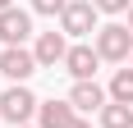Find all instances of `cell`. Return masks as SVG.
<instances>
[{"instance_id": "obj_18", "label": "cell", "mask_w": 133, "mask_h": 128, "mask_svg": "<svg viewBox=\"0 0 133 128\" xmlns=\"http://www.w3.org/2000/svg\"><path fill=\"white\" fill-rule=\"evenodd\" d=\"M129 64H133V60H129Z\"/></svg>"}, {"instance_id": "obj_4", "label": "cell", "mask_w": 133, "mask_h": 128, "mask_svg": "<svg viewBox=\"0 0 133 128\" xmlns=\"http://www.w3.org/2000/svg\"><path fill=\"white\" fill-rule=\"evenodd\" d=\"M101 55H96V46H87V41H78V46H69L64 55V73L74 78V82H96V69H101Z\"/></svg>"}, {"instance_id": "obj_8", "label": "cell", "mask_w": 133, "mask_h": 128, "mask_svg": "<svg viewBox=\"0 0 133 128\" xmlns=\"http://www.w3.org/2000/svg\"><path fill=\"white\" fill-rule=\"evenodd\" d=\"M32 55H37L41 69H55V64H64V55H69V37L64 32H41L37 46H32Z\"/></svg>"}, {"instance_id": "obj_5", "label": "cell", "mask_w": 133, "mask_h": 128, "mask_svg": "<svg viewBox=\"0 0 133 128\" xmlns=\"http://www.w3.org/2000/svg\"><path fill=\"white\" fill-rule=\"evenodd\" d=\"M69 105H74L83 119H92V115H101L110 105V91L101 87V82H74V87H69Z\"/></svg>"}, {"instance_id": "obj_14", "label": "cell", "mask_w": 133, "mask_h": 128, "mask_svg": "<svg viewBox=\"0 0 133 128\" xmlns=\"http://www.w3.org/2000/svg\"><path fill=\"white\" fill-rule=\"evenodd\" d=\"M74 128H92V119H83V115H78V119H74Z\"/></svg>"}, {"instance_id": "obj_1", "label": "cell", "mask_w": 133, "mask_h": 128, "mask_svg": "<svg viewBox=\"0 0 133 128\" xmlns=\"http://www.w3.org/2000/svg\"><path fill=\"white\" fill-rule=\"evenodd\" d=\"M96 55L106 64H129L133 60V32L129 23H106V27H96V37H92Z\"/></svg>"}, {"instance_id": "obj_3", "label": "cell", "mask_w": 133, "mask_h": 128, "mask_svg": "<svg viewBox=\"0 0 133 128\" xmlns=\"http://www.w3.org/2000/svg\"><path fill=\"white\" fill-rule=\"evenodd\" d=\"M96 5L92 0H69V9L60 14V32L64 37H96Z\"/></svg>"}, {"instance_id": "obj_6", "label": "cell", "mask_w": 133, "mask_h": 128, "mask_svg": "<svg viewBox=\"0 0 133 128\" xmlns=\"http://www.w3.org/2000/svg\"><path fill=\"white\" fill-rule=\"evenodd\" d=\"M37 69L41 64H37V55L28 51V46H5V51H0V73L9 78V82H28Z\"/></svg>"}, {"instance_id": "obj_7", "label": "cell", "mask_w": 133, "mask_h": 128, "mask_svg": "<svg viewBox=\"0 0 133 128\" xmlns=\"http://www.w3.org/2000/svg\"><path fill=\"white\" fill-rule=\"evenodd\" d=\"M28 37H32V14L28 9L14 5V9L0 14V41H5V46H23Z\"/></svg>"}, {"instance_id": "obj_17", "label": "cell", "mask_w": 133, "mask_h": 128, "mask_svg": "<svg viewBox=\"0 0 133 128\" xmlns=\"http://www.w3.org/2000/svg\"><path fill=\"white\" fill-rule=\"evenodd\" d=\"M23 128H32V124H23Z\"/></svg>"}, {"instance_id": "obj_16", "label": "cell", "mask_w": 133, "mask_h": 128, "mask_svg": "<svg viewBox=\"0 0 133 128\" xmlns=\"http://www.w3.org/2000/svg\"><path fill=\"white\" fill-rule=\"evenodd\" d=\"M124 23H129V32H133V9H129V14H124Z\"/></svg>"}, {"instance_id": "obj_12", "label": "cell", "mask_w": 133, "mask_h": 128, "mask_svg": "<svg viewBox=\"0 0 133 128\" xmlns=\"http://www.w3.org/2000/svg\"><path fill=\"white\" fill-rule=\"evenodd\" d=\"M69 0H32V14H64Z\"/></svg>"}, {"instance_id": "obj_2", "label": "cell", "mask_w": 133, "mask_h": 128, "mask_svg": "<svg viewBox=\"0 0 133 128\" xmlns=\"http://www.w3.org/2000/svg\"><path fill=\"white\" fill-rule=\"evenodd\" d=\"M37 110H41V101L32 96V87H28V82H14V87L0 96V119H9L14 128H23Z\"/></svg>"}, {"instance_id": "obj_15", "label": "cell", "mask_w": 133, "mask_h": 128, "mask_svg": "<svg viewBox=\"0 0 133 128\" xmlns=\"http://www.w3.org/2000/svg\"><path fill=\"white\" fill-rule=\"evenodd\" d=\"M5 9H14V0H0V14H5Z\"/></svg>"}, {"instance_id": "obj_9", "label": "cell", "mask_w": 133, "mask_h": 128, "mask_svg": "<svg viewBox=\"0 0 133 128\" xmlns=\"http://www.w3.org/2000/svg\"><path fill=\"white\" fill-rule=\"evenodd\" d=\"M74 119H78V110L69 105V96L64 101H41V110H37V128H74Z\"/></svg>"}, {"instance_id": "obj_10", "label": "cell", "mask_w": 133, "mask_h": 128, "mask_svg": "<svg viewBox=\"0 0 133 128\" xmlns=\"http://www.w3.org/2000/svg\"><path fill=\"white\" fill-rule=\"evenodd\" d=\"M110 101H119V105H133V64L129 69H115V78H110Z\"/></svg>"}, {"instance_id": "obj_13", "label": "cell", "mask_w": 133, "mask_h": 128, "mask_svg": "<svg viewBox=\"0 0 133 128\" xmlns=\"http://www.w3.org/2000/svg\"><path fill=\"white\" fill-rule=\"evenodd\" d=\"M92 5H96L101 14H129V9H133V0H92Z\"/></svg>"}, {"instance_id": "obj_11", "label": "cell", "mask_w": 133, "mask_h": 128, "mask_svg": "<svg viewBox=\"0 0 133 128\" xmlns=\"http://www.w3.org/2000/svg\"><path fill=\"white\" fill-rule=\"evenodd\" d=\"M101 128H133V105H119V101H110L106 110H101Z\"/></svg>"}]
</instances>
